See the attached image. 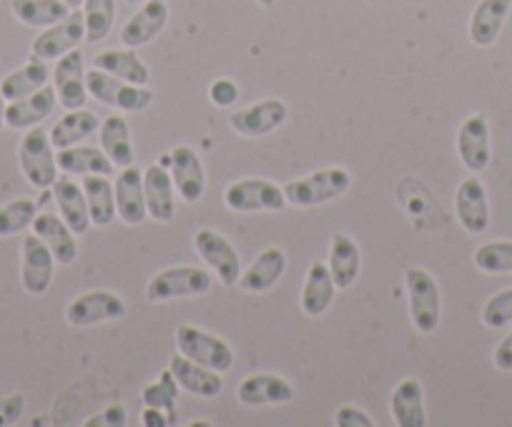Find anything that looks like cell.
Here are the masks:
<instances>
[{"label":"cell","mask_w":512,"mask_h":427,"mask_svg":"<svg viewBox=\"0 0 512 427\" xmlns=\"http://www.w3.org/2000/svg\"><path fill=\"white\" fill-rule=\"evenodd\" d=\"M211 274L201 267H169L156 274L146 287L151 304L171 302L184 297H204L211 289Z\"/></svg>","instance_id":"6"},{"label":"cell","mask_w":512,"mask_h":427,"mask_svg":"<svg viewBox=\"0 0 512 427\" xmlns=\"http://www.w3.org/2000/svg\"><path fill=\"white\" fill-rule=\"evenodd\" d=\"M176 397H179V382H176L174 372L164 370L156 382H151L149 387H144L141 392V400L146 407H156V410L164 412L169 417V425H176L179 417H176Z\"/></svg>","instance_id":"37"},{"label":"cell","mask_w":512,"mask_h":427,"mask_svg":"<svg viewBox=\"0 0 512 427\" xmlns=\"http://www.w3.org/2000/svg\"><path fill=\"white\" fill-rule=\"evenodd\" d=\"M51 189L63 222L73 229V234H86L93 224L91 214H88V201L86 194H83V186H78L71 179V174H63L53 181Z\"/></svg>","instance_id":"21"},{"label":"cell","mask_w":512,"mask_h":427,"mask_svg":"<svg viewBox=\"0 0 512 427\" xmlns=\"http://www.w3.org/2000/svg\"><path fill=\"white\" fill-rule=\"evenodd\" d=\"M86 41V18L81 11H71L63 21H58L56 26L43 28L41 36L33 41L31 53L41 61H58L61 56L71 53L73 48H78Z\"/></svg>","instance_id":"9"},{"label":"cell","mask_w":512,"mask_h":427,"mask_svg":"<svg viewBox=\"0 0 512 427\" xmlns=\"http://www.w3.org/2000/svg\"><path fill=\"white\" fill-rule=\"evenodd\" d=\"M98 129H101V119H98L93 111L76 109L68 111L61 121H56V126L48 131V136H51L53 149L61 151L68 149V146H78L81 141L91 139Z\"/></svg>","instance_id":"32"},{"label":"cell","mask_w":512,"mask_h":427,"mask_svg":"<svg viewBox=\"0 0 512 427\" xmlns=\"http://www.w3.org/2000/svg\"><path fill=\"white\" fill-rule=\"evenodd\" d=\"M209 98L214 106H219V109H231L236 103V98H239V86H236L234 81H229V78H219V81L211 83Z\"/></svg>","instance_id":"42"},{"label":"cell","mask_w":512,"mask_h":427,"mask_svg":"<svg viewBox=\"0 0 512 427\" xmlns=\"http://www.w3.org/2000/svg\"><path fill=\"white\" fill-rule=\"evenodd\" d=\"M169 23V3L166 0H144V6L128 18L121 28V43L126 48L149 46Z\"/></svg>","instance_id":"16"},{"label":"cell","mask_w":512,"mask_h":427,"mask_svg":"<svg viewBox=\"0 0 512 427\" xmlns=\"http://www.w3.org/2000/svg\"><path fill=\"white\" fill-rule=\"evenodd\" d=\"M287 269V254L279 247H267L251 262L246 272H241L239 289L246 294H264L274 289Z\"/></svg>","instance_id":"23"},{"label":"cell","mask_w":512,"mask_h":427,"mask_svg":"<svg viewBox=\"0 0 512 427\" xmlns=\"http://www.w3.org/2000/svg\"><path fill=\"white\" fill-rule=\"evenodd\" d=\"M407 294H410V319L420 335H432L440 327L442 297L435 277L420 267H410L405 272Z\"/></svg>","instance_id":"3"},{"label":"cell","mask_w":512,"mask_h":427,"mask_svg":"<svg viewBox=\"0 0 512 427\" xmlns=\"http://www.w3.org/2000/svg\"><path fill=\"white\" fill-rule=\"evenodd\" d=\"M287 116V103L279 101V98H267V101L251 103L246 109L231 114L229 126L239 136H246V139H262V136H269L277 129H282Z\"/></svg>","instance_id":"10"},{"label":"cell","mask_w":512,"mask_h":427,"mask_svg":"<svg viewBox=\"0 0 512 427\" xmlns=\"http://www.w3.org/2000/svg\"><path fill=\"white\" fill-rule=\"evenodd\" d=\"M11 11L28 28H51L71 13L63 0H13Z\"/></svg>","instance_id":"36"},{"label":"cell","mask_w":512,"mask_h":427,"mask_svg":"<svg viewBox=\"0 0 512 427\" xmlns=\"http://www.w3.org/2000/svg\"><path fill=\"white\" fill-rule=\"evenodd\" d=\"M144 196L146 211L154 222L169 224L176 219V186L171 179V171L164 166L151 164L144 171Z\"/></svg>","instance_id":"19"},{"label":"cell","mask_w":512,"mask_h":427,"mask_svg":"<svg viewBox=\"0 0 512 427\" xmlns=\"http://www.w3.org/2000/svg\"><path fill=\"white\" fill-rule=\"evenodd\" d=\"M329 272H332L337 289H349L362 269V252L359 244L349 234H334L329 244Z\"/></svg>","instance_id":"27"},{"label":"cell","mask_w":512,"mask_h":427,"mask_svg":"<svg viewBox=\"0 0 512 427\" xmlns=\"http://www.w3.org/2000/svg\"><path fill=\"white\" fill-rule=\"evenodd\" d=\"M457 156L472 174H482L490 166V124L482 114L462 121L460 131H457Z\"/></svg>","instance_id":"14"},{"label":"cell","mask_w":512,"mask_h":427,"mask_svg":"<svg viewBox=\"0 0 512 427\" xmlns=\"http://www.w3.org/2000/svg\"><path fill=\"white\" fill-rule=\"evenodd\" d=\"M23 407H26L23 395H11L6 400H0V425H13V422H18V417L23 415Z\"/></svg>","instance_id":"45"},{"label":"cell","mask_w":512,"mask_h":427,"mask_svg":"<svg viewBox=\"0 0 512 427\" xmlns=\"http://www.w3.org/2000/svg\"><path fill=\"white\" fill-rule=\"evenodd\" d=\"M171 161V179H174L176 191L186 204H196L204 199L206 174L201 166L199 154L191 146H176L169 156Z\"/></svg>","instance_id":"18"},{"label":"cell","mask_w":512,"mask_h":427,"mask_svg":"<svg viewBox=\"0 0 512 427\" xmlns=\"http://www.w3.org/2000/svg\"><path fill=\"white\" fill-rule=\"evenodd\" d=\"M48 81H51V71H48L46 61L33 56L26 66L8 73V76L0 81V91H3V98H6V101H18V98L41 91L43 86H48Z\"/></svg>","instance_id":"35"},{"label":"cell","mask_w":512,"mask_h":427,"mask_svg":"<svg viewBox=\"0 0 512 427\" xmlns=\"http://www.w3.org/2000/svg\"><path fill=\"white\" fill-rule=\"evenodd\" d=\"M256 3H259V6H262V8H274V6H277V0H256Z\"/></svg>","instance_id":"50"},{"label":"cell","mask_w":512,"mask_h":427,"mask_svg":"<svg viewBox=\"0 0 512 427\" xmlns=\"http://www.w3.org/2000/svg\"><path fill=\"white\" fill-rule=\"evenodd\" d=\"M194 247L224 287H236L239 284L241 262L229 239L221 237L214 229H201L194 237Z\"/></svg>","instance_id":"11"},{"label":"cell","mask_w":512,"mask_h":427,"mask_svg":"<svg viewBox=\"0 0 512 427\" xmlns=\"http://www.w3.org/2000/svg\"><path fill=\"white\" fill-rule=\"evenodd\" d=\"M128 422V412L121 402L116 405H108L106 410L96 412L93 417H88L86 427H123Z\"/></svg>","instance_id":"43"},{"label":"cell","mask_w":512,"mask_h":427,"mask_svg":"<svg viewBox=\"0 0 512 427\" xmlns=\"http://www.w3.org/2000/svg\"><path fill=\"white\" fill-rule=\"evenodd\" d=\"M83 18H86V43L106 41L116 21V0H86Z\"/></svg>","instance_id":"38"},{"label":"cell","mask_w":512,"mask_h":427,"mask_svg":"<svg viewBox=\"0 0 512 427\" xmlns=\"http://www.w3.org/2000/svg\"><path fill=\"white\" fill-rule=\"evenodd\" d=\"M337 284H334L332 272L324 262H312L307 272V282L302 289V312L307 317H322L334 302Z\"/></svg>","instance_id":"29"},{"label":"cell","mask_w":512,"mask_h":427,"mask_svg":"<svg viewBox=\"0 0 512 427\" xmlns=\"http://www.w3.org/2000/svg\"><path fill=\"white\" fill-rule=\"evenodd\" d=\"M169 370L174 372L179 387H184V390L191 392V395L204 397V400H211V397L221 395V390H224V377H221V372H214L209 370V367L196 365L194 360L184 357L181 352L171 357Z\"/></svg>","instance_id":"26"},{"label":"cell","mask_w":512,"mask_h":427,"mask_svg":"<svg viewBox=\"0 0 512 427\" xmlns=\"http://www.w3.org/2000/svg\"><path fill=\"white\" fill-rule=\"evenodd\" d=\"M128 3H144V0H128Z\"/></svg>","instance_id":"51"},{"label":"cell","mask_w":512,"mask_h":427,"mask_svg":"<svg viewBox=\"0 0 512 427\" xmlns=\"http://www.w3.org/2000/svg\"><path fill=\"white\" fill-rule=\"evenodd\" d=\"M352 186V174L342 166H329V169H319L314 174L294 179L284 186V196L287 204L297 206V209H309V206H322L329 201H337L344 196Z\"/></svg>","instance_id":"1"},{"label":"cell","mask_w":512,"mask_h":427,"mask_svg":"<svg viewBox=\"0 0 512 427\" xmlns=\"http://www.w3.org/2000/svg\"><path fill=\"white\" fill-rule=\"evenodd\" d=\"M93 68L103 73H111V76L121 78V81L136 83V86H146L151 81L149 66L141 61L134 53V48L128 51H103L93 58Z\"/></svg>","instance_id":"33"},{"label":"cell","mask_w":512,"mask_h":427,"mask_svg":"<svg viewBox=\"0 0 512 427\" xmlns=\"http://www.w3.org/2000/svg\"><path fill=\"white\" fill-rule=\"evenodd\" d=\"M98 139H101V149L108 159L113 161L116 169H126L136 161L134 154V141H131V129H128V121L123 116H108L106 121H101V129H98Z\"/></svg>","instance_id":"30"},{"label":"cell","mask_w":512,"mask_h":427,"mask_svg":"<svg viewBox=\"0 0 512 427\" xmlns=\"http://www.w3.org/2000/svg\"><path fill=\"white\" fill-rule=\"evenodd\" d=\"M475 267L485 274H512V242H487L475 252Z\"/></svg>","instance_id":"40"},{"label":"cell","mask_w":512,"mask_h":427,"mask_svg":"<svg viewBox=\"0 0 512 427\" xmlns=\"http://www.w3.org/2000/svg\"><path fill=\"white\" fill-rule=\"evenodd\" d=\"M455 214L460 227L467 234H482L490 227V204H487V191L477 176L462 181L455 194Z\"/></svg>","instance_id":"15"},{"label":"cell","mask_w":512,"mask_h":427,"mask_svg":"<svg viewBox=\"0 0 512 427\" xmlns=\"http://www.w3.org/2000/svg\"><path fill=\"white\" fill-rule=\"evenodd\" d=\"M241 405L262 407V405H284L294 400V387L279 375H249L236 390Z\"/></svg>","instance_id":"22"},{"label":"cell","mask_w":512,"mask_h":427,"mask_svg":"<svg viewBox=\"0 0 512 427\" xmlns=\"http://www.w3.org/2000/svg\"><path fill=\"white\" fill-rule=\"evenodd\" d=\"M38 217L36 201L33 199H16L0 206V239L16 237L26 229L33 227V219Z\"/></svg>","instance_id":"39"},{"label":"cell","mask_w":512,"mask_h":427,"mask_svg":"<svg viewBox=\"0 0 512 427\" xmlns=\"http://www.w3.org/2000/svg\"><path fill=\"white\" fill-rule=\"evenodd\" d=\"M83 194L88 201V214H91L93 227H108L116 219V191L108 176L88 174L83 176Z\"/></svg>","instance_id":"34"},{"label":"cell","mask_w":512,"mask_h":427,"mask_svg":"<svg viewBox=\"0 0 512 427\" xmlns=\"http://www.w3.org/2000/svg\"><path fill=\"white\" fill-rule=\"evenodd\" d=\"M53 269H56V259H53L51 249L36 237V234H26L21 247V284L28 294L41 297L51 289L53 284Z\"/></svg>","instance_id":"12"},{"label":"cell","mask_w":512,"mask_h":427,"mask_svg":"<svg viewBox=\"0 0 512 427\" xmlns=\"http://www.w3.org/2000/svg\"><path fill=\"white\" fill-rule=\"evenodd\" d=\"M176 347H179L181 355L194 360L196 365L209 367L221 375H226L234 367V350L224 340L194 325L176 327Z\"/></svg>","instance_id":"5"},{"label":"cell","mask_w":512,"mask_h":427,"mask_svg":"<svg viewBox=\"0 0 512 427\" xmlns=\"http://www.w3.org/2000/svg\"><path fill=\"white\" fill-rule=\"evenodd\" d=\"M334 425L337 427H374V420L364 410L354 405H342L334 412Z\"/></svg>","instance_id":"44"},{"label":"cell","mask_w":512,"mask_h":427,"mask_svg":"<svg viewBox=\"0 0 512 427\" xmlns=\"http://www.w3.org/2000/svg\"><path fill=\"white\" fill-rule=\"evenodd\" d=\"M56 161L63 174L111 176L116 171L113 161L103 154V149H96V146H68V149L58 151Z\"/></svg>","instance_id":"31"},{"label":"cell","mask_w":512,"mask_h":427,"mask_svg":"<svg viewBox=\"0 0 512 427\" xmlns=\"http://www.w3.org/2000/svg\"><path fill=\"white\" fill-rule=\"evenodd\" d=\"M116 214L123 224L128 227H139L149 211H146V196H144V171L139 166H126V169L118 174L116 186Z\"/></svg>","instance_id":"17"},{"label":"cell","mask_w":512,"mask_h":427,"mask_svg":"<svg viewBox=\"0 0 512 427\" xmlns=\"http://www.w3.org/2000/svg\"><path fill=\"white\" fill-rule=\"evenodd\" d=\"M482 325L490 330H502V327L512 325V289L487 299V304L482 307Z\"/></svg>","instance_id":"41"},{"label":"cell","mask_w":512,"mask_h":427,"mask_svg":"<svg viewBox=\"0 0 512 427\" xmlns=\"http://www.w3.org/2000/svg\"><path fill=\"white\" fill-rule=\"evenodd\" d=\"M56 98L66 111L83 109L88 101V86H86V66H83V53L73 48L71 53L58 58L56 73Z\"/></svg>","instance_id":"13"},{"label":"cell","mask_w":512,"mask_h":427,"mask_svg":"<svg viewBox=\"0 0 512 427\" xmlns=\"http://www.w3.org/2000/svg\"><path fill=\"white\" fill-rule=\"evenodd\" d=\"M63 3H66V6L71 8V11H78V8H81L83 3H86V0H63Z\"/></svg>","instance_id":"49"},{"label":"cell","mask_w":512,"mask_h":427,"mask_svg":"<svg viewBox=\"0 0 512 427\" xmlns=\"http://www.w3.org/2000/svg\"><path fill=\"white\" fill-rule=\"evenodd\" d=\"M6 126V98H3V91H0V129Z\"/></svg>","instance_id":"48"},{"label":"cell","mask_w":512,"mask_h":427,"mask_svg":"<svg viewBox=\"0 0 512 427\" xmlns=\"http://www.w3.org/2000/svg\"><path fill=\"white\" fill-rule=\"evenodd\" d=\"M56 109V88L43 86L41 91L11 101L6 106V126L13 131L36 129Z\"/></svg>","instance_id":"20"},{"label":"cell","mask_w":512,"mask_h":427,"mask_svg":"<svg viewBox=\"0 0 512 427\" xmlns=\"http://www.w3.org/2000/svg\"><path fill=\"white\" fill-rule=\"evenodd\" d=\"M392 417H395L397 427H425L427 412H425V395H422V385L415 377H407L392 392Z\"/></svg>","instance_id":"28"},{"label":"cell","mask_w":512,"mask_h":427,"mask_svg":"<svg viewBox=\"0 0 512 427\" xmlns=\"http://www.w3.org/2000/svg\"><path fill=\"white\" fill-rule=\"evenodd\" d=\"M128 314L126 302L118 294L106 292V289H96V292H86L81 297L73 299L66 309V319L71 327H93L101 322H116Z\"/></svg>","instance_id":"8"},{"label":"cell","mask_w":512,"mask_h":427,"mask_svg":"<svg viewBox=\"0 0 512 427\" xmlns=\"http://www.w3.org/2000/svg\"><path fill=\"white\" fill-rule=\"evenodd\" d=\"M492 360H495V367L502 372H512V332L505 337V340L497 345L495 355H492Z\"/></svg>","instance_id":"46"},{"label":"cell","mask_w":512,"mask_h":427,"mask_svg":"<svg viewBox=\"0 0 512 427\" xmlns=\"http://www.w3.org/2000/svg\"><path fill=\"white\" fill-rule=\"evenodd\" d=\"M31 229L33 234H36V237L51 249L56 264L68 267V264L76 262L78 257L76 234H73V229L68 227L61 217H56V214H38V217L33 219Z\"/></svg>","instance_id":"24"},{"label":"cell","mask_w":512,"mask_h":427,"mask_svg":"<svg viewBox=\"0 0 512 427\" xmlns=\"http://www.w3.org/2000/svg\"><path fill=\"white\" fill-rule=\"evenodd\" d=\"M144 425L146 427H171L169 417H166L161 410H156V407H146Z\"/></svg>","instance_id":"47"},{"label":"cell","mask_w":512,"mask_h":427,"mask_svg":"<svg viewBox=\"0 0 512 427\" xmlns=\"http://www.w3.org/2000/svg\"><path fill=\"white\" fill-rule=\"evenodd\" d=\"M512 11V0H480L470 18V41L477 48H490L500 38L502 26Z\"/></svg>","instance_id":"25"},{"label":"cell","mask_w":512,"mask_h":427,"mask_svg":"<svg viewBox=\"0 0 512 427\" xmlns=\"http://www.w3.org/2000/svg\"><path fill=\"white\" fill-rule=\"evenodd\" d=\"M224 204L239 214H254V211H282L287 206L282 186L267 179H244L226 186Z\"/></svg>","instance_id":"7"},{"label":"cell","mask_w":512,"mask_h":427,"mask_svg":"<svg viewBox=\"0 0 512 427\" xmlns=\"http://www.w3.org/2000/svg\"><path fill=\"white\" fill-rule=\"evenodd\" d=\"M18 164L33 189H51L53 181L58 179V161L51 136L38 126L28 129L18 144Z\"/></svg>","instance_id":"4"},{"label":"cell","mask_w":512,"mask_h":427,"mask_svg":"<svg viewBox=\"0 0 512 427\" xmlns=\"http://www.w3.org/2000/svg\"><path fill=\"white\" fill-rule=\"evenodd\" d=\"M86 86L88 96H93L103 106L126 111V114H141V111H146L156 101V93L149 91L146 86L121 81V78L98 71V68L86 71Z\"/></svg>","instance_id":"2"}]
</instances>
